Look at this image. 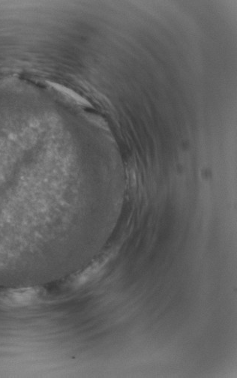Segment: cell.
Listing matches in <instances>:
<instances>
[{"mask_svg":"<svg viewBox=\"0 0 237 378\" xmlns=\"http://www.w3.org/2000/svg\"><path fill=\"white\" fill-rule=\"evenodd\" d=\"M49 84L51 85V87L54 88L57 92L63 94L65 98H67L68 100L72 101L74 103L81 105V106H90V103L87 100H86L84 98H83L82 96H80L72 89H68L65 86L58 84V83H50Z\"/></svg>","mask_w":237,"mask_h":378,"instance_id":"6da1fadb","label":"cell"}]
</instances>
